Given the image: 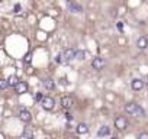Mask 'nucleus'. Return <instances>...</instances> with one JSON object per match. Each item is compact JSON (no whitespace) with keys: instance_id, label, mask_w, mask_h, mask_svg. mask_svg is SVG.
I'll return each instance as SVG.
<instances>
[{"instance_id":"1","label":"nucleus","mask_w":148,"mask_h":139,"mask_svg":"<svg viewBox=\"0 0 148 139\" xmlns=\"http://www.w3.org/2000/svg\"><path fill=\"white\" fill-rule=\"evenodd\" d=\"M125 112H126L128 114H131V116H135V117H145L144 109H142L139 104L132 103V102L125 104Z\"/></svg>"},{"instance_id":"2","label":"nucleus","mask_w":148,"mask_h":139,"mask_svg":"<svg viewBox=\"0 0 148 139\" xmlns=\"http://www.w3.org/2000/svg\"><path fill=\"white\" fill-rule=\"evenodd\" d=\"M115 127H116L118 130H125V129L128 127V120H126V117L118 116V117L115 119Z\"/></svg>"},{"instance_id":"3","label":"nucleus","mask_w":148,"mask_h":139,"mask_svg":"<svg viewBox=\"0 0 148 139\" xmlns=\"http://www.w3.org/2000/svg\"><path fill=\"white\" fill-rule=\"evenodd\" d=\"M41 104H42V107H44L45 110H52L54 106H55V100H54L52 97H49V96H45V97L42 99Z\"/></svg>"},{"instance_id":"4","label":"nucleus","mask_w":148,"mask_h":139,"mask_svg":"<svg viewBox=\"0 0 148 139\" xmlns=\"http://www.w3.org/2000/svg\"><path fill=\"white\" fill-rule=\"evenodd\" d=\"M60 103H61V106L64 109H71L73 104H74V99L71 96H64V97H61V102Z\"/></svg>"},{"instance_id":"5","label":"nucleus","mask_w":148,"mask_h":139,"mask_svg":"<svg viewBox=\"0 0 148 139\" xmlns=\"http://www.w3.org/2000/svg\"><path fill=\"white\" fill-rule=\"evenodd\" d=\"M105 65H106V62H105V59L100 58V57H96V58H93V61H92V67H93L95 70H103Z\"/></svg>"},{"instance_id":"6","label":"nucleus","mask_w":148,"mask_h":139,"mask_svg":"<svg viewBox=\"0 0 148 139\" xmlns=\"http://www.w3.org/2000/svg\"><path fill=\"white\" fill-rule=\"evenodd\" d=\"M131 87H132V90H135V91L142 90V89H144V80H141V78H134V80L131 81Z\"/></svg>"},{"instance_id":"7","label":"nucleus","mask_w":148,"mask_h":139,"mask_svg":"<svg viewBox=\"0 0 148 139\" xmlns=\"http://www.w3.org/2000/svg\"><path fill=\"white\" fill-rule=\"evenodd\" d=\"M64 55V61H71V59H76V49H73V48H68L62 52Z\"/></svg>"},{"instance_id":"8","label":"nucleus","mask_w":148,"mask_h":139,"mask_svg":"<svg viewBox=\"0 0 148 139\" xmlns=\"http://www.w3.org/2000/svg\"><path fill=\"white\" fill-rule=\"evenodd\" d=\"M19 119H21L22 122L28 123V122H31V120H32V114H31V112H28V110L22 109V110L19 112Z\"/></svg>"},{"instance_id":"9","label":"nucleus","mask_w":148,"mask_h":139,"mask_svg":"<svg viewBox=\"0 0 148 139\" xmlns=\"http://www.w3.org/2000/svg\"><path fill=\"white\" fill-rule=\"evenodd\" d=\"M136 46H138L139 49H147V46H148V39H147L145 36L138 38V41H136Z\"/></svg>"},{"instance_id":"10","label":"nucleus","mask_w":148,"mask_h":139,"mask_svg":"<svg viewBox=\"0 0 148 139\" xmlns=\"http://www.w3.org/2000/svg\"><path fill=\"white\" fill-rule=\"evenodd\" d=\"M15 91L18 93V94H22V93H26L28 91V84L26 83H23V81H21L16 87H15Z\"/></svg>"},{"instance_id":"11","label":"nucleus","mask_w":148,"mask_h":139,"mask_svg":"<svg viewBox=\"0 0 148 139\" xmlns=\"http://www.w3.org/2000/svg\"><path fill=\"white\" fill-rule=\"evenodd\" d=\"M68 9H70V12H73V13H82L83 12V9H82V6L80 5H77V3H68Z\"/></svg>"},{"instance_id":"12","label":"nucleus","mask_w":148,"mask_h":139,"mask_svg":"<svg viewBox=\"0 0 148 139\" xmlns=\"http://www.w3.org/2000/svg\"><path fill=\"white\" fill-rule=\"evenodd\" d=\"M76 130H77V133H80V135H86V133L89 132V126H87L86 123H79L77 127H76Z\"/></svg>"},{"instance_id":"13","label":"nucleus","mask_w":148,"mask_h":139,"mask_svg":"<svg viewBox=\"0 0 148 139\" xmlns=\"http://www.w3.org/2000/svg\"><path fill=\"white\" fill-rule=\"evenodd\" d=\"M110 133V129H109V126H102L99 130H97V136H100V138H103V136H108Z\"/></svg>"},{"instance_id":"14","label":"nucleus","mask_w":148,"mask_h":139,"mask_svg":"<svg viewBox=\"0 0 148 139\" xmlns=\"http://www.w3.org/2000/svg\"><path fill=\"white\" fill-rule=\"evenodd\" d=\"M8 83H9V86L16 87V86L21 83V80H19V77H18V76H10V77L8 78Z\"/></svg>"},{"instance_id":"15","label":"nucleus","mask_w":148,"mask_h":139,"mask_svg":"<svg viewBox=\"0 0 148 139\" xmlns=\"http://www.w3.org/2000/svg\"><path fill=\"white\" fill-rule=\"evenodd\" d=\"M44 87H45L47 90H54V87H55L54 80H52V78H47V80H44Z\"/></svg>"},{"instance_id":"16","label":"nucleus","mask_w":148,"mask_h":139,"mask_svg":"<svg viewBox=\"0 0 148 139\" xmlns=\"http://www.w3.org/2000/svg\"><path fill=\"white\" fill-rule=\"evenodd\" d=\"M23 138H25V139H32V138H34V130H32L31 127H26L25 132H23Z\"/></svg>"},{"instance_id":"17","label":"nucleus","mask_w":148,"mask_h":139,"mask_svg":"<svg viewBox=\"0 0 148 139\" xmlns=\"http://www.w3.org/2000/svg\"><path fill=\"white\" fill-rule=\"evenodd\" d=\"M84 57H86V52L84 51H82V49H77L76 51V59H84Z\"/></svg>"},{"instance_id":"18","label":"nucleus","mask_w":148,"mask_h":139,"mask_svg":"<svg viewBox=\"0 0 148 139\" xmlns=\"http://www.w3.org/2000/svg\"><path fill=\"white\" fill-rule=\"evenodd\" d=\"M8 87H9L8 80H6V78H0V90H5V89H8Z\"/></svg>"},{"instance_id":"19","label":"nucleus","mask_w":148,"mask_h":139,"mask_svg":"<svg viewBox=\"0 0 148 139\" xmlns=\"http://www.w3.org/2000/svg\"><path fill=\"white\" fill-rule=\"evenodd\" d=\"M55 61H57L58 64H61V62H64V55H62V52H60V54L57 55V58H55Z\"/></svg>"},{"instance_id":"20","label":"nucleus","mask_w":148,"mask_h":139,"mask_svg":"<svg viewBox=\"0 0 148 139\" xmlns=\"http://www.w3.org/2000/svg\"><path fill=\"white\" fill-rule=\"evenodd\" d=\"M21 10H22V6H21V5H18V3H16V5H15V6H13V12H15V13H19V12H21Z\"/></svg>"},{"instance_id":"21","label":"nucleus","mask_w":148,"mask_h":139,"mask_svg":"<svg viewBox=\"0 0 148 139\" xmlns=\"http://www.w3.org/2000/svg\"><path fill=\"white\" fill-rule=\"evenodd\" d=\"M138 139H148V133H147V132H144V133H141V135L138 136Z\"/></svg>"},{"instance_id":"22","label":"nucleus","mask_w":148,"mask_h":139,"mask_svg":"<svg viewBox=\"0 0 148 139\" xmlns=\"http://www.w3.org/2000/svg\"><path fill=\"white\" fill-rule=\"evenodd\" d=\"M31 59H32V55L31 54H26L25 55V62H31Z\"/></svg>"},{"instance_id":"23","label":"nucleus","mask_w":148,"mask_h":139,"mask_svg":"<svg viewBox=\"0 0 148 139\" xmlns=\"http://www.w3.org/2000/svg\"><path fill=\"white\" fill-rule=\"evenodd\" d=\"M116 28H118L119 31H122V29H123V25H122V22H118V23H116Z\"/></svg>"},{"instance_id":"24","label":"nucleus","mask_w":148,"mask_h":139,"mask_svg":"<svg viewBox=\"0 0 148 139\" xmlns=\"http://www.w3.org/2000/svg\"><path fill=\"white\" fill-rule=\"evenodd\" d=\"M44 97H45V96H42L41 93H38V94H36V100H39V102H42V99H44Z\"/></svg>"},{"instance_id":"25","label":"nucleus","mask_w":148,"mask_h":139,"mask_svg":"<svg viewBox=\"0 0 148 139\" xmlns=\"http://www.w3.org/2000/svg\"><path fill=\"white\" fill-rule=\"evenodd\" d=\"M65 116H67V119H68V120H73V116H71V114H70V113H67V114H65Z\"/></svg>"},{"instance_id":"26","label":"nucleus","mask_w":148,"mask_h":139,"mask_svg":"<svg viewBox=\"0 0 148 139\" xmlns=\"http://www.w3.org/2000/svg\"><path fill=\"white\" fill-rule=\"evenodd\" d=\"M65 139H77V138H76V136H67Z\"/></svg>"},{"instance_id":"27","label":"nucleus","mask_w":148,"mask_h":139,"mask_svg":"<svg viewBox=\"0 0 148 139\" xmlns=\"http://www.w3.org/2000/svg\"><path fill=\"white\" fill-rule=\"evenodd\" d=\"M112 139H116V138H112Z\"/></svg>"}]
</instances>
